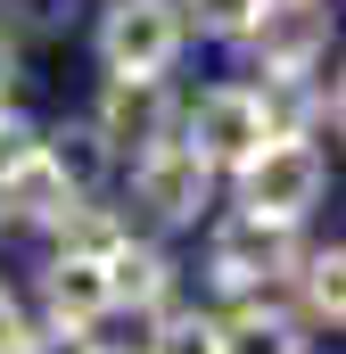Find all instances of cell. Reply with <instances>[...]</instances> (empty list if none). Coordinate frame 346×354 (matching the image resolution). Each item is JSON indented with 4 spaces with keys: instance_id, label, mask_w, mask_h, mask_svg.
Returning a JSON list of instances; mask_svg holds the SVG:
<instances>
[{
    "instance_id": "15",
    "label": "cell",
    "mask_w": 346,
    "mask_h": 354,
    "mask_svg": "<svg viewBox=\"0 0 346 354\" xmlns=\"http://www.w3.org/2000/svg\"><path fill=\"white\" fill-rule=\"evenodd\" d=\"M140 354H223V322H206V313H165Z\"/></svg>"
},
{
    "instance_id": "2",
    "label": "cell",
    "mask_w": 346,
    "mask_h": 354,
    "mask_svg": "<svg viewBox=\"0 0 346 354\" xmlns=\"http://www.w3.org/2000/svg\"><path fill=\"white\" fill-rule=\"evenodd\" d=\"M289 264H297L289 223L231 214V223H215V239H206V280H215L223 297H239V305H264V288H272Z\"/></svg>"
},
{
    "instance_id": "4",
    "label": "cell",
    "mask_w": 346,
    "mask_h": 354,
    "mask_svg": "<svg viewBox=\"0 0 346 354\" xmlns=\"http://www.w3.org/2000/svg\"><path fill=\"white\" fill-rule=\"evenodd\" d=\"M206 189H215V165L190 149V140H157L149 157H132V198H140V214L149 223H198V206H206Z\"/></svg>"
},
{
    "instance_id": "6",
    "label": "cell",
    "mask_w": 346,
    "mask_h": 354,
    "mask_svg": "<svg viewBox=\"0 0 346 354\" xmlns=\"http://www.w3.org/2000/svg\"><path fill=\"white\" fill-rule=\"evenodd\" d=\"M239 41L264 58V75H313V58L330 41V8L322 0H264Z\"/></svg>"
},
{
    "instance_id": "12",
    "label": "cell",
    "mask_w": 346,
    "mask_h": 354,
    "mask_svg": "<svg viewBox=\"0 0 346 354\" xmlns=\"http://www.w3.org/2000/svg\"><path fill=\"white\" fill-rule=\"evenodd\" d=\"M223 354H305V322L280 305H239L223 322Z\"/></svg>"
},
{
    "instance_id": "18",
    "label": "cell",
    "mask_w": 346,
    "mask_h": 354,
    "mask_svg": "<svg viewBox=\"0 0 346 354\" xmlns=\"http://www.w3.org/2000/svg\"><path fill=\"white\" fill-rule=\"evenodd\" d=\"M25 346H33V322H25V305L0 288V354H25Z\"/></svg>"
},
{
    "instance_id": "21",
    "label": "cell",
    "mask_w": 346,
    "mask_h": 354,
    "mask_svg": "<svg viewBox=\"0 0 346 354\" xmlns=\"http://www.w3.org/2000/svg\"><path fill=\"white\" fill-rule=\"evenodd\" d=\"M91 354H116V346H91Z\"/></svg>"
},
{
    "instance_id": "13",
    "label": "cell",
    "mask_w": 346,
    "mask_h": 354,
    "mask_svg": "<svg viewBox=\"0 0 346 354\" xmlns=\"http://www.w3.org/2000/svg\"><path fill=\"white\" fill-rule=\"evenodd\" d=\"M50 231H58V256H75V264H107V256H116V248L132 239V231H124V223H116L107 206H66V214H58Z\"/></svg>"
},
{
    "instance_id": "20",
    "label": "cell",
    "mask_w": 346,
    "mask_h": 354,
    "mask_svg": "<svg viewBox=\"0 0 346 354\" xmlns=\"http://www.w3.org/2000/svg\"><path fill=\"white\" fill-rule=\"evenodd\" d=\"M8 75H17V41L0 33V91H8Z\"/></svg>"
},
{
    "instance_id": "5",
    "label": "cell",
    "mask_w": 346,
    "mask_h": 354,
    "mask_svg": "<svg viewBox=\"0 0 346 354\" xmlns=\"http://www.w3.org/2000/svg\"><path fill=\"white\" fill-rule=\"evenodd\" d=\"M264 140H272V124H264V107H256L248 83H215L190 107V149H198L206 165H231V174H239Z\"/></svg>"
},
{
    "instance_id": "14",
    "label": "cell",
    "mask_w": 346,
    "mask_h": 354,
    "mask_svg": "<svg viewBox=\"0 0 346 354\" xmlns=\"http://www.w3.org/2000/svg\"><path fill=\"white\" fill-rule=\"evenodd\" d=\"M297 297H305V322H330L338 330V313H346V256L338 248H313V256H297Z\"/></svg>"
},
{
    "instance_id": "22",
    "label": "cell",
    "mask_w": 346,
    "mask_h": 354,
    "mask_svg": "<svg viewBox=\"0 0 346 354\" xmlns=\"http://www.w3.org/2000/svg\"><path fill=\"white\" fill-rule=\"evenodd\" d=\"M0 115H8V107H0Z\"/></svg>"
},
{
    "instance_id": "7",
    "label": "cell",
    "mask_w": 346,
    "mask_h": 354,
    "mask_svg": "<svg viewBox=\"0 0 346 354\" xmlns=\"http://www.w3.org/2000/svg\"><path fill=\"white\" fill-rule=\"evenodd\" d=\"M91 132H99L107 149H132V157H149L157 140H173V91H165V75H116Z\"/></svg>"
},
{
    "instance_id": "16",
    "label": "cell",
    "mask_w": 346,
    "mask_h": 354,
    "mask_svg": "<svg viewBox=\"0 0 346 354\" xmlns=\"http://www.w3.org/2000/svg\"><path fill=\"white\" fill-rule=\"evenodd\" d=\"M173 8H190L206 33H248V17H256L264 0H173Z\"/></svg>"
},
{
    "instance_id": "10",
    "label": "cell",
    "mask_w": 346,
    "mask_h": 354,
    "mask_svg": "<svg viewBox=\"0 0 346 354\" xmlns=\"http://www.w3.org/2000/svg\"><path fill=\"white\" fill-rule=\"evenodd\" d=\"M42 297H50V330H99L107 322V272L99 264H75V256H58L50 280H42Z\"/></svg>"
},
{
    "instance_id": "17",
    "label": "cell",
    "mask_w": 346,
    "mask_h": 354,
    "mask_svg": "<svg viewBox=\"0 0 346 354\" xmlns=\"http://www.w3.org/2000/svg\"><path fill=\"white\" fill-rule=\"evenodd\" d=\"M33 149H42V132H33L25 115H0V174H8V165H25Z\"/></svg>"
},
{
    "instance_id": "11",
    "label": "cell",
    "mask_w": 346,
    "mask_h": 354,
    "mask_svg": "<svg viewBox=\"0 0 346 354\" xmlns=\"http://www.w3.org/2000/svg\"><path fill=\"white\" fill-rule=\"evenodd\" d=\"M66 206H75V198H66L58 174L42 165V149H33L25 165H8V174H0V214H8V223H58Z\"/></svg>"
},
{
    "instance_id": "9",
    "label": "cell",
    "mask_w": 346,
    "mask_h": 354,
    "mask_svg": "<svg viewBox=\"0 0 346 354\" xmlns=\"http://www.w3.org/2000/svg\"><path fill=\"white\" fill-rule=\"evenodd\" d=\"M42 165L58 174V189H66L75 206H91L99 181H107V165H116V149H107L91 124H66V132H42Z\"/></svg>"
},
{
    "instance_id": "3",
    "label": "cell",
    "mask_w": 346,
    "mask_h": 354,
    "mask_svg": "<svg viewBox=\"0 0 346 354\" xmlns=\"http://www.w3.org/2000/svg\"><path fill=\"white\" fill-rule=\"evenodd\" d=\"M99 58L116 75H165L181 58V8L173 0H116L99 25Z\"/></svg>"
},
{
    "instance_id": "1",
    "label": "cell",
    "mask_w": 346,
    "mask_h": 354,
    "mask_svg": "<svg viewBox=\"0 0 346 354\" xmlns=\"http://www.w3.org/2000/svg\"><path fill=\"white\" fill-rule=\"evenodd\" d=\"M322 181H330V165H322L313 140H264L256 157L239 165V214L289 223V231H297V214H313Z\"/></svg>"
},
{
    "instance_id": "8",
    "label": "cell",
    "mask_w": 346,
    "mask_h": 354,
    "mask_svg": "<svg viewBox=\"0 0 346 354\" xmlns=\"http://www.w3.org/2000/svg\"><path fill=\"white\" fill-rule=\"evenodd\" d=\"M107 313H157L165 322V297H173V264L157 248H140V239H124L116 256H107Z\"/></svg>"
},
{
    "instance_id": "19",
    "label": "cell",
    "mask_w": 346,
    "mask_h": 354,
    "mask_svg": "<svg viewBox=\"0 0 346 354\" xmlns=\"http://www.w3.org/2000/svg\"><path fill=\"white\" fill-rule=\"evenodd\" d=\"M99 338H83V330H33V346L25 354H91Z\"/></svg>"
}]
</instances>
